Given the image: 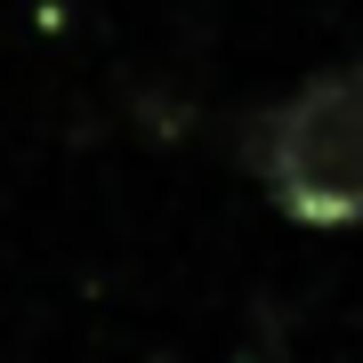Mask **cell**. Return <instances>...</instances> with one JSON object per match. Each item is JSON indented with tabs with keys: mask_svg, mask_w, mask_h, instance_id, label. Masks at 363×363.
<instances>
[{
	"mask_svg": "<svg viewBox=\"0 0 363 363\" xmlns=\"http://www.w3.org/2000/svg\"><path fill=\"white\" fill-rule=\"evenodd\" d=\"M234 154L291 226L315 234L363 226V57L323 65L274 105H259Z\"/></svg>",
	"mask_w": 363,
	"mask_h": 363,
	"instance_id": "cell-1",
	"label": "cell"
},
{
	"mask_svg": "<svg viewBox=\"0 0 363 363\" xmlns=\"http://www.w3.org/2000/svg\"><path fill=\"white\" fill-rule=\"evenodd\" d=\"M145 363H186V355H145Z\"/></svg>",
	"mask_w": 363,
	"mask_h": 363,
	"instance_id": "cell-2",
	"label": "cell"
}]
</instances>
